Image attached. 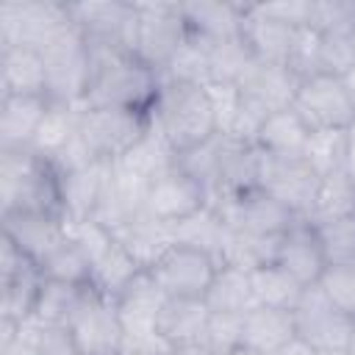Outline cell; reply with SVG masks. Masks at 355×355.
Instances as JSON below:
<instances>
[{
  "instance_id": "1",
  "label": "cell",
  "mask_w": 355,
  "mask_h": 355,
  "mask_svg": "<svg viewBox=\"0 0 355 355\" xmlns=\"http://www.w3.org/2000/svg\"><path fill=\"white\" fill-rule=\"evenodd\" d=\"M92 83L83 105H111L150 114L161 92V72L139 61L133 53L114 47H92Z\"/></svg>"
},
{
  "instance_id": "2",
  "label": "cell",
  "mask_w": 355,
  "mask_h": 355,
  "mask_svg": "<svg viewBox=\"0 0 355 355\" xmlns=\"http://www.w3.org/2000/svg\"><path fill=\"white\" fill-rule=\"evenodd\" d=\"M150 122L178 155L219 136L205 83L161 80V92L150 111Z\"/></svg>"
},
{
  "instance_id": "3",
  "label": "cell",
  "mask_w": 355,
  "mask_h": 355,
  "mask_svg": "<svg viewBox=\"0 0 355 355\" xmlns=\"http://www.w3.org/2000/svg\"><path fill=\"white\" fill-rule=\"evenodd\" d=\"M6 211H44L64 216L58 169L31 150H0V214Z\"/></svg>"
},
{
  "instance_id": "4",
  "label": "cell",
  "mask_w": 355,
  "mask_h": 355,
  "mask_svg": "<svg viewBox=\"0 0 355 355\" xmlns=\"http://www.w3.org/2000/svg\"><path fill=\"white\" fill-rule=\"evenodd\" d=\"M69 3L58 0H3L0 3V50H44L72 28Z\"/></svg>"
},
{
  "instance_id": "5",
  "label": "cell",
  "mask_w": 355,
  "mask_h": 355,
  "mask_svg": "<svg viewBox=\"0 0 355 355\" xmlns=\"http://www.w3.org/2000/svg\"><path fill=\"white\" fill-rule=\"evenodd\" d=\"M47 67V100L83 105L92 83V55L83 33L72 25L42 50Z\"/></svg>"
},
{
  "instance_id": "6",
  "label": "cell",
  "mask_w": 355,
  "mask_h": 355,
  "mask_svg": "<svg viewBox=\"0 0 355 355\" xmlns=\"http://www.w3.org/2000/svg\"><path fill=\"white\" fill-rule=\"evenodd\" d=\"M150 114L111 108V105H83L80 108V139L92 150L97 161H116L122 158L147 130Z\"/></svg>"
},
{
  "instance_id": "7",
  "label": "cell",
  "mask_w": 355,
  "mask_h": 355,
  "mask_svg": "<svg viewBox=\"0 0 355 355\" xmlns=\"http://www.w3.org/2000/svg\"><path fill=\"white\" fill-rule=\"evenodd\" d=\"M75 355H122L125 327L116 302L89 286L80 308L67 324Z\"/></svg>"
},
{
  "instance_id": "8",
  "label": "cell",
  "mask_w": 355,
  "mask_h": 355,
  "mask_svg": "<svg viewBox=\"0 0 355 355\" xmlns=\"http://www.w3.org/2000/svg\"><path fill=\"white\" fill-rule=\"evenodd\" d=\"M136 17L133 55L161 72L189 36L180 3H136Z\"/></svg>"
},
{
  "instance_id": "9",
  "label": "cell",
  "mask_w": 355,
  "mask_h": 355,
  "mask_svg": "<svg viewBox=\"0 0 355 355\" xmlns=\"http://www.w3.org/2000/svg\"><path fill=\"white\" fill-rule=\"evenodd\" d=\"M291 108L302 116L308 130H349L355 125V103L344 86V78L313 75L300 80Z\"/></svg>"
},
{
  "instance_id": "10",
  "label": "cell",
  "mask_w": 355,
  "mask_h": 355,
  "mask_svg": "<svg viewBox=\"0 0 355 355\" xmlns=\"http://www.w3.org/2000/svg\"><path fill=\"white\" fill-rule=\"evenodd\" d=\"M69 17L92 47H114L133 53L136 44V3L125 0H86L69 3Z\"/></svg>"
},
{
  "instance_id": "11",
  "label": "cell",
  "mask_w": 355,
  "mask_h": 355,
  "mask_svg": "<svg viewBox=\"0 0 355 355\" xmlns=\"http://www.w3.org/2000/svg\"><path fill=\"white\" fill-rule=\"evenodd\" d=\"M216 269H219V261L214 255H208L202 250H194V247L175 244L147 272L153 275V280L158 283V288L166 297L202 300L214 275H216Z\"/></svg>"
},
{
  "instance_id": "12",
  "label": "cell",
  "mask_w": 355,
  "mask_h": 355,
  "mask_svg": "<svg viewBox=\"0 0 355 355\" xmlns=\"http://www.w3.org/2000/svg\"><path fill=\"white\" fill-rule=\"evenodd\" d=\"M205 205H208V189L197 178H191L183 166H178V161L150 183L144 200V211L164 225H178Z\"/></svg>"
},
{
  "instance_id": "13",
  "label": "cell",
  "mask_w": 355,
  "mask_h": 355,
  "mask_svg": "<svg viewBox=\"0 0 355 355\" xmlns=\"http://www.w3.org/2000/svg\"><path fill=\"white\" fill-rule=\"evenodd\" d=\"M214 208L222 214L227 227L250 233V236H283L286 230H291L297 219H302L261 189L219 200L214 202Z\"/></svg>"
},
{
  "instance_id": "14",
  "label": "cell",
  "mask_w": 355,
  "mask_h": 355,
  "mask_svg": "<svg viewBox=\"0 0 355 355\" xmlns=\"http://www.w3.org/2000/svg\"><path fill=\"white\" fill-rule=\"evenodd\" d=\"M319 186V175L302 158H275L261 153V175L258 189L283 202L297 216H308L313 194Z\"/></svg>"
},
{
  "instance_id": "15",
  "label": "cell",
  "mask_w": 355,
  "mask_h": 355,
  "mask_svg": "<svg viewBox=\"0 0 355 355\" xmlns=\"http://www.w3.org/2000/svg\"><path fill=\"white\" fill-rule=\"evenodd\" d=\"M297 336L313 349H347L352 319L341 313L319 286H308L300 305L294 308Z\"/></svg>"
},
{
  "instance_id": "16",
  "label": "cell",
  "mask_w": 355,
  "mask_h": 355,
  "mask_svg": "<svg viewBox=\"0 0 355 355\" xmlns=\"http://www.w3.org/2000/svg\"><path fill=\"white\" fill-rule=\"evenodd\" d=\"M0 222H3V236L11 239L36 263L67 236L64 216L44 211H6L0 214Z\"/></svg>"
},
{
  "instance_id": "17",
  "label": "cell",
  "mask_w": 355,
  "mask_h": 355,
  "mask_svg": "<svg viewBox=\"0 0 355 355\" xmlns=\"http://www.w3.org/2000/svg\"><path fill=\"white\" fill-rule=\"evenodd\" d=\"M164 300H166V294L158 288V283L153 280V275L147 269L139 272L125 286V291L114 300L119 319H122V327H125V341L158 333L155 324H158V313H161Z\"/></svg>"
},
{
  "instance_id": "18",
  "label": "cell",
  "mask_w": 355,
  "mask_h": 355,
  "mask_svg": "<svg viewBox=\"0 0 355 355\" xmlns=\"http://www.w3.org/2000/svg\"><path fill=\"white\" fill-rule=\"evenodd\" d=\"M258 175H261V150L255 144H241L222 136L219 169H216V183L208 197V205L258 189Z\"/></svg>"
},
{
  "instance_id": "19",
  "label": "cell",
  "mask_w": 355,
  "mask_h": 355,
  "mask_svg": "<svg viewBox=\"0 0 355 355\" xmlns=\"http://www.w3.org/2000/svg\"><path fill=\"white\" fill-rule=\"evenodd\" d=\"M61 178V211L67 222L94 219L97 205L111 180V161H94L83 169L58 172Z\"/></svg>"
},
{
  "instance_id": "20",
  "label": "cell",
  "mask_w": 355,
  "mask_h": 355,
  "mask_svg": "<svg viewBox=\"0 0 355 355\" xmlns=\"http://www.w3.org/2000/svg\"><path fill=\"white\" fill-rule=\"evenodd\" d=\"M277 263L291 272L302 286H316L327 269L316 227L308 219H297L291 225V230H286L280 236V247H277Z\"/></svg>"
},
{
  "instance_id": "21",
  "label": "cell",
  "mask_w": 355,
  "mask_h": 355,
  "mask_svg": "<svg viewBox=\"0 0 355 355\" xmlns=\"http://www.w3.org/2000/svg\"><path fill=\"white\" fill-rule=\"evenodd\" d=\"M180 14H183L189 36H194L205 44L241 36L244 3H219V0L180 3Z\"/></svg>"
},
{
  "instance_id": "22",
  "label": "cell",
  "mask_w": 355,
  "mask_h": 355,
  "mask_svg": "<svg viewBox=\"0 0 355 355\" xmlns=\"http://www.w3.org/2000/svg\"><path fill=\"white\" fill-rule=\"evenodd\" d=\"M291 25H283L272 17H266L258 3H244V19H241V42L247 44V50L252 53L255 61L261 64H280L286 67L288 50H291V39H294Z\"/></svg>"
},
{
  "instance_id": "23",
  "label": "cell",
  "mask_w": 355,
  "mask_h": 355,
  "mask_svg": "<svg viewBox=\"0 0 355 355\" xmlns=\"http://www.w3.org/2000/svg\"><path fill=\"white\" fill-rule=\"evenodd\" d=\"M3 97H47V67L33 47L0 50Z\"/></svg>"
},
{
  "instance_id": "24",
  "label": "cell",
  "mask_w": 355,
  "mask_h": 355,
  "mask_svg": "<svg viewBox=\"0 0 355 355\" xmlns=\"http://www.w3.org/2000/svg\"><path fill=\"white\" fill-rule=\"evenodd\" d=\"M294 336H297L294 311L255 305L241 319V347H247L258 355H275Z\"/></svg>"
},
{
  "instance_id": "25",
  "label": "cell",
  "mask_w": 355,
  "mask_h": 355,
  "mask_svg": "<svg viewBox=\"0 0 355 355\" xmlns=\"http://www.w3.org/2000/svg\"><path fill=\"white\" fill-rule=\"evenodd\" d=\"M47 108V97H0V150H31Z\"/></svg>"
},
{
  "instance_id": "26",
  "label": "cell",
  "mask_w": 355,
  "mask_h": 355,
  "mask_svg": "<svg viewBox=\"0 0 355 355\" xmlns=\"http://www.w3.org/2000/svg\"><path fill=\"white\" fill-rule=\"evenodd\" d=\"M114 239L130 252V258L141 266V269H153L155 261L175 247V233L172 225L158 222L155 216H150L147 211L139 214L136 219H130L128 225H122L119 230H114Z\"/></svg>"
},
{
  "instance_id": "27",
  "label": "cell",
  "mask_w": 355,
  "mask_h": 355,
  "mask_svg": "<svg viewBox=\"0 0 355 355\" xmlns=\"http://www.w3.org/2000/svg\"><path fill=\"white\" fill-rule=\"evenodd\" d=\"M300 80L280 64H261L252 61V67L244 72V78L239 80L241 94H247L250 100H255L258 105H263L269 114L288 108L294 103Z\"/></svg>"
},
{
  "instance_id": "28",
  "label": "cell",
  "mask_w": 355,
  "mask_h": 355,
  "mask_svg": "<svg viewBox=\"0 0 355 355\" xmlns=\"http://www.w3.org/2000/svg\"><path fill=\"white\" fill-rule=\"evenodd\" d=\"M80 108L83 105L50 103V108H47V114H44V119L33 136L31 153L55 166L80 133Z\"/></svg>"
},
{
  "instance_id": "29",
  "label": "cell",
  "mask_w": 355,
  "mask_h": 355,
  "mask_svg": "<svg viewBox=\"0 0 355 355\" xmlns=\"http://www.w3.org/2000/svg\"><path fill=\"white\" fill-rule=\"evenodd\" d=\"M211 311L205 305V300H178V297H166L158 313V324L155 330L172 344H194L202 341L205 327H208Z\"/></svg>"
},
{
  "instance_id": "30",
  "label": "cell",
  "mask_w": 355,
  "mask_h": 355,
  "mask_svg": "<svg viewBox=\"0 0 355 355\" xmlns=\"http://www.w3.org/2000/svg\"><path fill=\"white\" fill-rule=\"evenodd\" d=\"M308 136H311L308 125L288 105V108L272 111L266 116V122H263V128L258 133L255 147L261 153H266V155H275V158H302Z\"/></svg>"
},
{
  "instance_id": "31",
  "label": "cell",
  "mask_w": 355,
  "mask_h": 355,
  "mask_svg": "<svg viewBox=\"0 0 355 355\" xmlns=\"http://www.w3.org/2000/svg\"><path fill=\"white\" fill-rule=\"evenodd\" d=\"M178 161V153L169 147V141L150 125V130L122 155L114 161L116 169L144 180V183H153L164 169H169L172 164Z\"/></svg>"
},
{
  "instance_id": "32",
  "label": "cell",
  "mask_w": 355,
  "mask_h": 355,
  "mask_svg": "<svg viewBox=\"0 0 355 355\" xmlns=\"http://www.w3.org/2000/svg\"><path fill=\"white\" fill-rule=\"evenodd\" d=\"M205 305L211 313H239L244 316L247 311H252L255 294H252V283H250V272L236 269V266H219L208 291H205Z\"/></svg>"
},
{
  "instance_id": "33",
  "label": "cell",
  "mask_w": 355,
  "mask_h": 355,
  "mask_svg": "<svg viewBox=\"0 0 355 355\" xmlns=\"http://www.w3.org/2000/svg\"><path fill=\"white\" fill-rule=\"evenodd\" d=\"M42 269L36 261H28L19 272L0 280V319L8 322H28L33 316V305L42 288Z\"/></svg>"
},
{
  "instance_id": "34",
  "label": "cell",
  "mask_w": 355,
  "mask_h": 355,
  "mask_svg": "<svg viewBox=\"0 0 355 355\" xmlns=\"http://www.w3.org/2000/svg\"><path fill=\"white\" fill-rule=\"evenodd\" d=\"M250 283H252V294H255L258 305L280 308V311H294L300 305L305 288H308L291 272H286L277 261L252 269L250 272Z\"/></svg>"
},
{
  "instance_id": "35",
  "label": "cell",
  "mask_w": 355,
  "mask_h": 355,
  "mask_svg": "<svg viewBox=\"0 0 355 355\" xmlns=\"http://www.w3.org/2000/svg\"><path fill=\"white\" fill-rule=\"evenodd\" d=\"M172 233H175V244L202 250L219 261L225 239H227V225L214 205H205L197 214H191L189 219L172 225Z\"/></svg>"
},
{
  "instance_id": "36",
  "label": "cell",
  "mask_w": 355,
  "mask_h": 355,
  "mask_svg": "<svg viewBox=\"0 0 355 355\" xmlns=\"http://www.w3.org/2000/svg\"><path fill=\"white\" fill-rule=\"evenodd\" d=\"M139 272H144V269H141V266L130 258V252L114 239V241L92 261V288L100 291V294H105V297H111V300H116V297L125 291V286H128Z\"/></svg>"
},
{
  "instance_id": "37",
  "label": "cell",
  "mask_w": 355,
  "mask_h": 355,
  "mask_svg": "<svg viewBox=\"0 0 355 355\" xmlns=\"http://www.w3.org/2000/svg\"><path fill=\"white\" fill-rule=\"evenodd\" d=\"M277 247H280V236H250L241 230L227 227V239L219 255V266H236L244 272H252L258 266L275 263L277 261Z\"/></svg>"
},
{
  "instance_id": "38",
  "label": "cell",
  "mask_w": 355,
  "mask_h": 355,
  "mask_svg": "<svg viewBox=\"0 0 355 355\" xmlns=\"http://www.w3.org/2000/svg\"><path fill=\"white\" fill-rule=\"evenodd\" d=\"M344 216H355V183L341 172L319 178L311 211H308V222L311 225H322L330 219H344Z\"/></svg>"
},
{
  "instance_id": "39",
  "label": "cell",
  "mask_w": 355,
  "mask_h": 355,
  "mask_svg": "<svg viewBox=\"0 0 355 355\" xmlns=\"http://www.w3.org/2000/svg\"><path fill=\"white\" fill-rule=\"evenodd\" d=\"M86 291H89V286H75V283H61V280H47L44 277L31 319L44 322V324L67 327L69 319L75 316V311L80 308Z\"/></svg>"
},
{
  "instance_id": "40",
  "label": "cell",
  "mask_w": 355,
  "mask_h": 355,
  "mask_svg": "<svg viewBox=\"0 0 355 355\" xmlns=\"http://www.w3.org/2000/svg\"><path fill=\"white\" fill-rule=\"evenodd\" d=\"M39 269L47 280L92 286V258L69 233L39 261Z\"/></svg>"
},
{
  "instance_id": "41",
  "label": "cell",
  "mask_w": 355,
  "mask_h": 355,
  "mask_svg": "<svg viewBox=\"0 0 355 355\" xmlns=\"http://www.w3.org/2000/svg\"><path fill=\"white\" fill-rule=\"evenodd\" d=\"M208 47V83H236L244 78V72L252 67V53L247 50V44L239 39H227V42H214L205 44Z\"/></svg>"
},
{
  "instance_id": "42",
  "label": "cell",
  "mask_w": 355,
  "mask_h": 355,
  "mask_svg": "<svg viewBox=\"0 0 355 355\" xmlns=\"http://www.w3.org/2000/svg\"><path fill=\"white\" fill-rule=\"evenodd\" d=\"M344 150H347V130H311L302 161L319 175H336L344 169Z\"/></svg>"
},
{
  "instance_id": "43",
  "label": "cell",
  "mask_w": 355,
  "mask_h": 355,
  "mask_svg": "<svg viewBox=\"0 0 355 355\" xmlns=\"http://www.w3.org/2000/svg\"><path fill=\"white\" fill-rule=\"evenodd\" d=\"M327 266H355V216L313 225Z\"/></svg>"
},
{
  "instance_id": "44",
  "label": "cell",
  "mask_w": 355,
  "mask_h": 355,
  "mask_svg": "<svg viewBox=\"0 0 355 355\" xmlns=\"http://www.w3.org/2000/svg\"><path fill=\"white\" fill-rule=\"evenodd\" d=\"M161 80H183V83H208V47L205 42L186 36L172 61L161 69Z\"/></svg>"
},
{
  "instance_id": "45",
  "label": "cell",
  "mask_w": 355,
  "mask_h": 355,
  "mask_svg": "<svg viewBox=\"0 0 355 355\" xmlns=\"http://www.w3.org/2000/svg\"><path fill=\"white\" fill-rule=\"evenodd\" d=\"M286 69L297 80H308L313 75H322V33L319 31H313L308 25L294 31Z\"/></svg>"
},
{
  "instance_id": "46",
  "label": "cell",
  "mask_w": 355,
  "mask_h": 355,
  "mask_svg": "<svg viewBox=\"0 0 355 355\" xmlns=\"http://www.w3.org/2000/svg\"><path fill=\"white\" fill-rule=\"evenodd\" d=\"M355 69V33L352 25L322 33V72L344 78Z\"/></svg>"
},
{
  "instance_id": "47",
  "label": "cell",
  "mask_w": 355,
  "mask_h": 355,
  "mask_svg": "<svg viewBox=\"0 0 355 355\" xmlns=\"http://www.w3.org/2000/svg\"><path fill=\"white\" fill-rule=\"evenodd\" d=\"M219 155H222V136H214L186 153L178 155V166H183L191 178H197L205 189H208V197L214 191V183H216V169H219Z\"/></svg>"
},
{
  "instance_id": "48",
  "label": "cell",
  "mask_w": 355,
  "mask_h": 355,
  "mask_svg": "<svg viewBox=\"0 0 355 355\" xmlns=\"http://www.w3.org/2000/svg\"><path fill=\"white\" fill-rule=\"evenodd\" d=\"M316 286L341 313L355 319V266H327Z\"/></svg>"
},
{
  "instance_id": "49",
  "label": "cell",
  "mask_w": 355,
  "mask_h": 355,
  "mask_svg": "<svg viewBox=\"0 0 355 355\" xmlns=\"http://www.w3.org/2000/svg\"><path fill=\"white\" fill-rule=\"evenodd\" d=\"M241 319L239 313H211L202 344L214 355H227L241 347Z\"/></svg>"
},
{
  "instance_id": "50",
  "label": "cell",
  "mask_w": 355,
  "mask_h": 355,
  "mask_svg": "<svg viewBox=\"0 0 355 355\" xmlns=\"http://www.w3.org/2000/svg\"><path fill=\"white\" fill-rule=\"evenodd\" d=\"M352 17H355V0H313L308 28L327 33L352 25Z\"/></svg>"
},
{
  "instance_id": "51",
  "label": "cell",
  "mask_w": 355,
  "mask_h": 355,
  "mask_svg": "<svg viewBox=\"0 0 355 355\" xmlns=\"http://www.w3.org/2000/svg\"><path fill=\"white\" fill-rule=\"evenodd\" d=\"M266 116H269V111L263 105H258L255 100H250L247 94H241V105H239L236 119H233V125L227 128L225 136L233 139V141H241V144H255L258 141V133H261V128L266 122Z\"/></svg>"
},
{
  "instance_id": "52",
  "label": "cell",
  "mask_w": 355,
  "mask_h": 355,
  "mask_svg": "<svg viewBox=\"0 0 355 355\" xmlns=\"http://www.w3.org/2000/svg\"><path fill=\"white\" fill-rule=\"evenodd\" d=\"M211 105H214V116H216V128L219 136L227 133V128L236 119V111L241 105V89L236 83H205Z\"/></svg>"
},
{
  "instance_id": "53",
  "label": "cell",
  "mask_w": 355,
  "mask_h": 355,
  "mask_svg": "<svg viewBox=\"0 0 355 355\" xmlns=\"http://www.w3.org/2000/svg\"><path fill=\"white\" fill-rule=\"evenodd\" d=\"M311 6L313 0H280V3H258V8L291 28H305L311 22Z\"/></svg>"
},
{
  "instance_id": "54",
  "label": "cell",
  "mask_w": 355,
  "mask_h": 355,
  "mask_svg": "<svg viewBox=\"0 0 355 355\" xmlns=\"http://www.w3.org/2000/svg\"><path fill=\"white\" fill-rule=\"evenodd\" d=\"M0 355H39V349L19 322L0 319Z\"/></svg>"
},
{
  "instance_id": "55",
  "label": "cell",
  "mask_w": 355,
  "mask_h": 355,
  "mask_svg": "<svg viewBox=\"0 0 355 355\" xmlns=\"http://www.w3.org/2000/svg\"><path fill=\"white\" fill-rule=\"evenodd\" d=\"M344 175L355 183V125L347 130V150H344Z\"/></svg>"
},
{
  "instance_id": "56",
  "label": "cell",
  "mask_w": 355,
  "mask_h": 355,
  "mask_svg": "<svg viewBox=\"0 0 355 355\" xmlns=\"http://www.w3.org/2000/svg\"><path fill=\"white\" fill-rule=\"evenodd\" d=\"M275 355H316V349L305 341V338H300V336H294L286 347H280Z\"/></svg>"
},
{
  "instance_id": "57",
  "label": "cell",
  "mask_w": 355,
  "mask_h": 355,
  "mask_svg": "<svg viewBox=\"0 0 355 355\" xmlns=\"http://www.w3.org/2000/svg\"><path fill=\"white\" fill-rule=\"evenodd\" d=\"M169 355H214L202 341H194V344H180V347H172Z\"/></svg>"
},
{
  "instance_id": "58",
  "label": "cell",
  "mask_w": 355,
  "mask_h": 355,
  "mask_svg": "<svg viewBox=\"0 0 355 355\" xmlns=\"http://www.w3.org/2000/svg\"><path fill=\"white\" fill-rule=\"evenodd\" d=\"M344 86H347V92H349V97H352V103H355V69H352L349 75H344Z\"/></svg>"
},
{
  "instance_id": "59",
  "label": "cell",
  "mask_w": 355,
  "mask_h": 355,
  "mask_svg": "<svg viewBox=\"0 0 355 355\" xmlns=\"http://www.w3.org/2000/svg\"><path fill=\"white\" fill-rule=\"evenodd\" d=\"M347 352L355 355V319H352V327H349V341H347Z\"/></svg>"
},
{
  "instance_id": "60",
  "label": "cell",
  "mask_w": 355,
  "mask_h": 355,
  "mask_svg": "<svg viewBox=\"0 0 355 355\" xmlns=\"http://www.w3.org/2000/svg\"><path fill=\"white\" fill-rule=\"evenodd\" d=\"M316 355H349L347 349H316Z\"/></svg>"
},
{
  "instance_id": "61",
  "label": "cell",
  "mask_w": 355,
  "mask_h": 355,
  "mask_svg": "<svg viewBox=\"0 0 355 355\" xmlns=\"http://www.w3.org/2000/svg\"><path fill=\"white\" fill-rule=\"evenodd\" d=\"M227 355H258V352H252V349H247V347H239V349H233V352H227Z\"/></svg>"
},
{
  "instance_id": "62",
  "label": "cell",
  "mask_w": 355,
  "mask_h": 355,
  "mask_svg": "<svg viewBox=\"0 0 355 355\" xmlns=\"http://www.w3.org/2000/svg\"><path fill=\"white\" fill-rule=\"evenodd\" d=\"M122 355H128V352H122Z\"/></svg>"
}]
</instances>
